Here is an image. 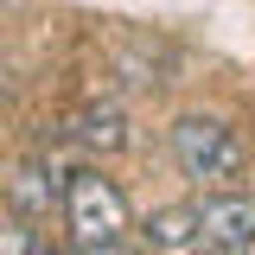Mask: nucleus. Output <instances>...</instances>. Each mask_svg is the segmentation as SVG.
Returning a JSON list of instances; mask_svg holds the SVG:
<instances>
[{
  "label": "nucleus",
  "instance_id": "obj_10",
  "mask_svg": "<svg viewBox=\"0 0 255 255\" xmlns=\"http://www.w3.org/2000/svg\"><path fill=\"white\" fill-rule=\"evenodd\" d=\"M109 255H159V249H109Z\"/></svg>",
  "mask_w": 255,
  "mask_h": 255
},
{
  "label": "nucleus",
  "instance_id": "obj_9",
  "mask_svg": "<svg viewBox=\"0 0 255 255\" xmlns=\"http://www.w3.org/2000/svg\"><path fill=\"white\" fill-rule=\"evenodd\" d=\"M38 255H90V249H38Z\"/></svg>",
  "mask_w": 255,
  "mask_h": 255
},
{
  "label": "nucleus",
  "instance_id": "obj_3",
  "mask_svg": "<svg viewBox=\"0 0 255 255\" xmlns=\"http://www.w3.org/2000/svg\"><path fill=\"white\" fill-rule=\"evenodd\" d=\"M198 236L223 255H249L255 249V198L243 191H211L198 204Z\"/></svg>",
  "mask_w": 255,
  "mask_h": 255
},
{
  "label": "nucleus",
  "instance_id": "obj_2",
  "mask_svg": "<svg viewBox=\"0 0 255 255\" xmlns=\"http://www.w3.org/2000/svg\"><path fill=\"white\" fill-rule=\"evenodd\" d=\"M172 159L179 172L211 191H236V179L249 172V153L236 140V128H223L217 115H179L172 122Z\"/></svg>",
  "mask_w": 255,
  "mask_h": 255
},
{
  "label": "nucleus",
  "instance_id": "obj_5",
  "mask_svg": "<svg viewBox=\"0 0 255 255\" xmlns=\"http://www.w3.org/2000/svg\"><path fill=\"white\" fill-rule=\"evenodd\" d=\"M70 134H77L90 153H122L128 147V115L115 102H83V109L70 115Z\"/></svg>",
  "mask_w": 255,
  "mask_h": 255
},
{
  "label": "nucleus",
  "instance_id": "obj_4",
  "mask_svg": "<svg viewBox=\"0 0 255 255\" xmlns=\"http://www.w3.org/2000/svg\"><path fill=\"white\" fill-rule=\"evenodd\" d=\"M6 198L19 217H51V204H64V172L51 159H26L13 179H6Z\"/></svg>",
  "mask_w": 255,
  "mask_h": 255
},
{
  "label": "nucleus",
  "instance_id": "obj_8",
  "mask_svg": "<svg viewBox=\"0 0 255 255\" xmlns=\"http://www.w3.org/2000/svg\"><path fill=\"white\" fill-rule=\"evenodd\" d=\"M185 255H223V249H211V243H204V249H198V243H191V249H185Z\"/></svg>",
  "mask_w": 255,
  "mask_h": 255
},
{
  "label": "nucleus",
  "instance_id": "obj_1",
  "mask_svg": "<svg viewBox=\"0 0 255 255\" xmlns=\"http://www.w3.org/2000/svg\"><path fill=\"white\" fill-rule=\"evenodd\" d=\"M64 223H70L77 249H90V255L122 249V236L134 230L122 185H115V179H102L96 166H83V172H70V179H64Z\"/></svg>",
  "mask_w": 255,
  "mask_h": 255
},
{
  "label": "nucleus",
  "instance_id": "obj_7",
  "mask_svg": "<svg viewBox=\"0 0 255 255\" xmlns=\"http://www.w3.org/2000/svg\"><path fill=\"white\" fill-rule=\"evenodd\" d=\"M45 243H38V230H32V217H6L0 223V255H38Z\"/></svg>",
  "mask_w": 255,
  "mask_h": 255
},
{
  "label": "nucleus",
  "instance_id": "obj_6",
  "mask_svg": "<svg viewBox=\"0 0 255 255\" xmlns=\"http://www.w3.org/2000/svg\"><path fill=\"white\" fill-rule=\"evenodd\" d=\"M198 243V204H159L147 217V249H191Z\"/></svg>",
  "mask_w": 255,
  "mask_h": 255
}]
</instances>
